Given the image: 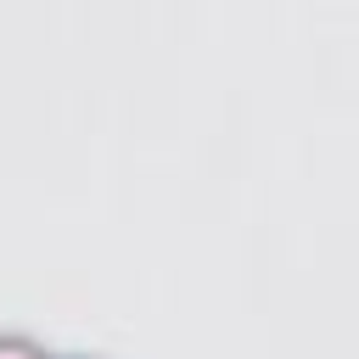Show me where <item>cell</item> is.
Wrapping results in <instances>:
<instances>
[{
  "instance_id": "obj_1",
  "label": "cell",
  "mask_w": 359,
  "mask_h": 359,
  "mask_svg": "<svg viewBox=\"0 0 359 359\" xmlns=\"http://www.w3.org/2000/svg\"><path fill=\"white\" fill-rule=\"evenodd\" d=\"M0 359H50V353L22 331H0Z\"/></svg>"
},
{
  "instance_id": "obj_2",
  "label": "cell",
  "mask_w": 359,
  "mask_h": 359,
  "mask_svg": "<svg viewBox=\"0 0 359 359\" xmlns=\"http://www.w3.org/2000/svg\"><path fill=\"white\" fill-rule=\"evenodd\" d=\"M50 359H101V353H50Z\"/></svg>"
}]
</instances>
